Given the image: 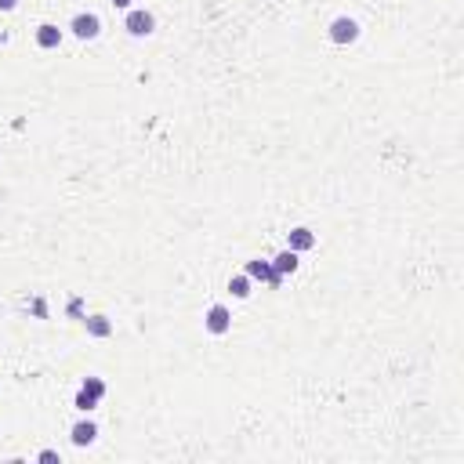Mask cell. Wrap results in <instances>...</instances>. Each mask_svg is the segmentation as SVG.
I'll list each match as a JSON object with an SVG mask.
<instances>
[{
  "instance_id": "obj_16",
  "label": "cell",
  "mask_w": 464,
  "mask_h": 464,
  "mask_svg": "<svg viewBox=\"0 0 464 464\" xmlns=\"http://www.w3.org/2000/svg\"><path fill=\"white\" fill-rule=\"evenodd\" d=\"M19 8V0H0V11H15Z\"/></svg>"
},
{
  "instance_id": "obj_13",
  "label": "cell",
  "mask_w": 464,
  "mask_h": 464,
  "mask_svg": "<svg viewBox=\"0 0 464 464\" xmlns=\"http://www.w3.org/2000/svg\"><path fill=\"white\" fill-rule=\"evenodd\" d=\"M80 413H91L94 406H98V399H94V395H87V392H76V403H73Z\"/></svg>"
},
{
  "instance_id": "obj_14",
  "label": "cell",
  "mask_w": 464,
  "mask_h": 464,
  "mask_svg": "<svg viewBox=\"0 0 464 464\" xmlns=\"http://www.w3.org/2000/svg\"><path fill=\"white\" fill-rule=\"evenodd\" d=\"M37 461H40V464H58V450H40Z\"/></svg>"
},
{
  "instance_id": "obj_10",
  "label": "cell",
  "mask_w": 464,
  "mask_h": 464,
  "mask_svg": "<svg viewBox=\"0 0 464 464\" xmlns=\"http://www.w3.org/2000/svg\"><path fill=\"white\" fill-rule=\"evenodd\" d=\"M84 327H87L91 338H109V334H113V323H109L105 316H98V312H94V316H84Z\"/></svg>"
},
{
  "instance_id": "obj_9",
  "label": "cell",
  "mask_w": 464,
  "mask_h": 464,
  "mask_svg": "<svg viewBox=\"0 0 464 464\" xmlns=\"http://www.w3.org/2000/svg\"><path fill=\"white\" fill-rule=\"evenodd\" d=\"M58 44H62V29L51 26V22H44V26L37 29V47H40V51H55Z\"/></svg>"
},
{
  "instance_id": "obj_5",
  "label": "cell",
  "mask_w": 464,
  "mask_h": 464,
  "mask_svg": "<svg viewBox=\"0 0 464 464\" xmlns=\"http://www.w3.org/2000/svg\"><path fill=\"white\" fill-rule=\"evenodd\" d=\"M243 272H247L254 283H265V286H280V283H283V276H276V272H272V261H268V258H250Z\"/></svg>"
},
{
  "instance_id": "obj_4",
  "label": "cell",
  "mask_w": 464,
  "mask_h": 464,
  "mask_svg": "<svg viewBox=\"0 0 464 464\" xmlns=\"http://www.w3.org/2000/svg\"><path fill=\"white\" fill-rule=\"evenodd\" d=\"M203 330L214 334V338L229 334V330H232V312H229L225 305H211V309L203 312Z\"/></svg>"
},
{
  "instance_id": "obj_2",
  "label": "cell",
  "mask_w": 464,
  "mask_h": 464,
  "mask_svg": "<svg viewBox=\"0 0 464 464\" xmlns=\"http://www.w3.org/2000/svg\"><path fill=\"white\" fill-rule=\"evenodd\" d=\"M123 29L131 37H153V29H156V19H153V11H146V8H131L127 11V19H123Z\"/></svg>"
},
{
  "instance_id": "obj_3",
  "label": "cell",
  "mask_w": 464,
  "mask_h": 464,
  "mask_svg": "<svg viewBox=\"0 0 464 464\" xmlns=\"http://www.w3.org/2000/svg\"><path fill=\"white\" fill-rule=\"evenodd\" d=\"M327 33H330L334 44L348 47V44H356V40H359V22H356V19H348V15H338V19L330 22Z\"/></svg>"
},
{
  "instance_id": "obj_8",
  "label": "cell",
  "mask_w": 464,
  "mask_h": 464,
  "mask_svg": "<svg viewBox=\"0 0 464 464\" xmlns=\"http://www.w3.org/2000/svg\"><path fill=\"white\" fill-rule=\"evenodd\" d=\"M69 439H73V446H91L94 439H98V424L94 421H76L73 431H69Z\"/></svg>"
},
{
  "instance_id": "obj_12",
  "label": "cell",
  "mask_w": 464,
  "mask_h": 464,
  "mask_svg": "<svg viewBox=\"0 0 464 464\" xmlns=\"http://www.w3.org/2000/svg\"><path fill=\"white\" fill-rule=\"evenodd\" d=\"M80 392H87V395H94V399L102 403V399H105V381H102V377H84Z\"/></svg>"
},
{
  "instance_id": "obj_7",
  "label": "cell",
  "mask_w": 464,
  "mask_h": 464,
  "mask_svg": "<svg viewBox=\"0 0 464 464\" xmlns=\"http://www.w3.org/2000/svg\"><path fill=\"white\" fill-rule=\"evenodd\" d=\"M286 247L298 250V254H305V250H312V247H316V232H312V229H305V225H298V229L286 232Z\"/></svg>"
},
{
  "instance_id": "obj_6",
  "label": "cell",
  "mask_w": 464,
  "mask_h": 464,
  "mask_svg": "<svg viewBox=\"0 0 464 464\" xmlns=\"http://www.w3.org/2000/svg\"><path fill=\"white\" fill-rule=\"evenodd\" d=\"M272 261V272H276V276H294V272H298V265H301V254L298 250H291V247H283L280 254H276V258H268Z\"/></svg>"
},
{
  "instance_id": "obj_15",
  "label": "cell",
  "mask_w": 464,
  "mask_h": 464,
  "mask_svg": "<svg viewBox=\"0 0 464 464\" xmlns=\"http://www.w3.org/2000/svg\"><path fill=\"white\" fill-rule=\"evenodd\" d=\"M109 4L120 8V11H131V8H135V0H109Z\"/></svg>"
},
{
  "instance_id": "obj_11",
  "label": "cell",
  "mask_w": 464,
  "mask_h": 464,
  "mask_svg": "<svg viewBox=\"0 0 464 464\" xmlns=\"http://www.w3.org/2000/svg\"><path fill=\"white\" fill-rule=\"evenodd\" d=\"M250 286H254V280L247 276V272H239V276H232V280H229V294H232L236 301H247V298L254 294Z\"/></svg>"
},
{
  "instance_id": "obj_1",
  "label": "cell",
  "mask_w": 464,
  "mask_h": 464,
  "mask_svg": "<svg viewBox=\"0 0 464 464\" xmlns=\"http://www.w3.org/2000/svg\"><path fill=\"white\" fill-rule=\"evenodd\" d=\"M69 33H73L76 40H98V37H102V19H98L94 11H80V15H73Z\"/></svg>"
}]
</instances>
